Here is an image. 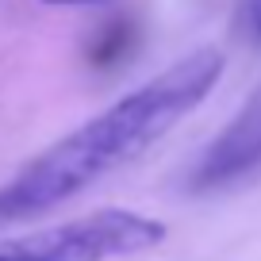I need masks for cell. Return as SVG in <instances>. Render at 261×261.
<instances>
[{
    "instance_id": "obj_6",
    "label": "cell",
    "mask_w": 261,
    "mask_h": 261,
    "mask_svg": "<svg viewBox=\"0 0 261 261\" xmlns=\"http://www.w3.org/2000/svg\"><path fill=\"white\" fill-rule=\"evenodd\" d=\"M42 4H92V0H42Z\"/></svg>"
},
{
    "instance_id": "obj_4",
    "label": "cell",
    "mask_w": 261,
    "mask_h": 261,
    "mask_svg": "<svg viewBox=\"0 0 261 261\" xmlns=\"http://www.w3.org/2000/svg\"><path fill=\"white\" fill-rule=\"evenodd\" d=\"M123 46H130V27L127 23H112L104 31V39H100V46L92 50V62H96V65L115 62V58L123 54Z\"/></svg>"
},
{
    "instance_id": "obj_3",
    "label": "cell",
    "mask_w": 261,
    "mask_h": 261,
    "mask_svg": "<svg viewBox=\"0 0 261 261\" xmlns=\"http://www.w3.org/2000/svg\"><path fill=\"white\" fill-rule=\"evenodd\" d=\"M261 173V89L242 104V112L204 146L188 173L192 192H219Z\"/></svg>"
},
{
    "instance_id": "obj_2",
    "label": "cell",
    "mask_w": 261,
    "mask_h": 261,
    "mask_svg": "<svg viewBox=\"0 0 261 261\" xmlns=\"http://www.w3.org/2000/svg\"><path fill=\"white\" fill-rule=\"evenodd\" d=\"M162 242V219L130 207H104L19 238H0V261H119Z\"/></svg>"
},
{
    "instance_id": "obj_1",
    "label": "cell",
    "mask_w": 261,
    "mask_h": 261,
    "mask_svg": "<svg viewBox=\"0 0 261 261\" xmlns=\"http://www.w3.org/2000/svg\"><path fill=\"white\" fill-rule=\"evenodd\" d=\"M227 58L215 46L192 50L169 69L154 73L139 89H130L100 115L69 130L35 162H27L12 180L0 185V223L35 219L42 212L69 204L73 196L123 169L165 139L188 112L204 104L219 85Z\"/></svg>"
},
{
    "instance_id": "obj_5",
    "label": "cell",
    "mask_w": 261,
    "mask_h": 261,
    "mask_svg": "<svg viewBox=\"0 0 261 261\" xmlns=\"http://www.w3.org/2000/svg\"><path fill=\"white\" fill-rule=\"evenodd\" d=\"M242 27L250 39L261 42V0H246L242 4Z\"/></svg>"
}]
</instances>
